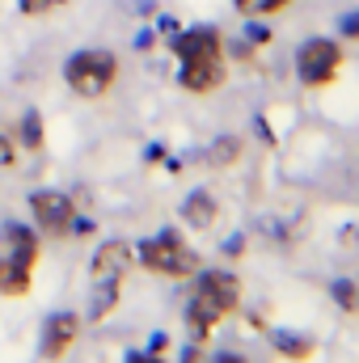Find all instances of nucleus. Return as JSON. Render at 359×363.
I'll use <instances>...</instances> for the list:
<instances>
[{
    "label": "nucleus",
    "mask_w": 359,
    "mask_h": 363,
    "mask_svg": "<svg viewBox=\"0 0 359 363\" xmlns=\"http://www.w3.org/2000/svg\"><path fill=\"white\" fill-rule=\"evenodd\" d=\"M64 81H68V89L77 93V97H101V93L114 89V81H118V60H114V51H101V47H89V51H77V55H68V64H64Z\"/></svg>",
    "instance_id": "nucleus-4"
},
{
    "label": "nucleus",
    "mask_w": 359,
    "mask_h": 363,
    "mask_svg": "<svg viewBox=\"0 0 359 363\" xmlns=\"http://www.w3.org/2000/svg\"><path fill=\"white\" fill-rule=\"evenodd\" d=\"M13 161H17V148H13V144H9V140L0 135V169H9Z\"/></svg>",
    "instance_id": "nucleus-18"
},
{
    "label": "nucleus",
    "mask_w": 359,
    "mask_h": 363,
    "mask_svg": "<svg viewBox=\"0 0 359 363\" xmlns=\"http://www.w3.org/2000/svg\"><path fill=\"white\" fill-rule=\"evenodd\" d=\"M245 38H250V43H267L270 30H267V26H250V30H245Z\"/></svg>",
    "instance_id": "nucleus-20"
},
{
    "label": "nucleus",
    "mask_w": 359,
    "mask_h": 363,
    "mask_svg": "<svg viewBox=\"0 0 359 363\" xmlns=\"http://www.w3.org/2000/svg\"><path fill=\"white\" fill-rule=\"evenodd\" d=\"M216 216H220V207H216V199H211L207 190L186 194V203H182V220H186L190 228H211Z\"/></svg>",
    "instance_id": "nucleus-11"
},
{
    "label": "nucleus",
    "mask_w": 359,
    "mask_h": 363,
    "mask_svg": "<svg viewBox=\"0 0 359 363\" xmlns=\"http://www.w3.org/2000/svg\"><path fill=\"white\" fill-rule=\"evenodd\" d=\"M170 51H174L178 60H194V55H224V38H220V30H216V26H194V30L174 34Z\"/></svg>",
    "instance_id": "nucleus-10"
},
{
    "label": "nucleus",
    "mask_w": 359,
    "mask_h": 363,
    "mask_svg": "<svg viewBox=\"0 0 359 363\" xmlns=\"http://www.w3.org/2000/svg\"><path fill=\"white\" fill-rule=\"evenodd\" d=\"M338 68H343V47L334 38H309V43H300V51H296V77H300V85L321 89V85H330L338 77Z\"/></svg>",
    "instance_id": "nucleus-5"
},
{
    "label": "nucleus",
    "mask_w": 359,
    "mask_h": 363,
    "mask_svg": "<svg viewBox=\"0 0 359 363\" xmlns=\"http://www.w3.org/2000/svg\"><path fill=\"white\" fill-rule=\"evenodd\" d=\"M228 81V64L224 55H194V60H182L178 85L186 93H211Z\"/></svg>",
    "instance_id": "nucleus-7"
},
{
    "label": "nucleus",
    "mask_w": 359,
    "mask_h": 363,
    "mask_svg": "<svg viewBox=\"0 0 359 363\" xmlns=\"http://www.w3.org/2000/svg\"><path fill=\"white\" fill-rule=\"evenodd\" d=\"M237 157H241V140H237V135H220V140L211 144V161H216V165H233Z\"/></svg>",
    "instance_id": "nucleus-14"
},
{
    "label": "nucleus",
    "mask_w": 359,
    "mask_h": 363,
    "mask_svg": "<svg viewBox=\"0 0 359 363\" xmlns=\"http://www.w3.org/2000/svg\"><path fill=\"white\" fill-rule=\"evenodd\" d=\"M211 363H250V359H245V355H237V351H220Z\"/></svg>",
    "instance_id": "nucleus-21"
},
{
    "label": "nucleus",
    "mask_w": 359,
    "mask_h": 363,
    "mask_svg": "<svg viewBox=\"0 0 359 363\" xmlns=\"http://www.w3.org/2000/svg\"><path fill=\"white\" fill-rule=\"evenodd\" d=\"M38 233L26 224H4L0 228V296L17 300L30 291L34 262H38Z\"/></svg>",
    "instance_id": "nucleus-2"
},
{
    "label": "nucleus",
    "mask_w": 359,
    "mask_h": 363,
    "mask_svg": "<svg viewBox=\"0 0 359 363\" xmlns=\"http://www.w3.org/2000/svg\"><path fill=\"white\" fill-rule=\"evenodd\" d=\"M17 140H21V148L26 152H43V114L38 110H26L21 114V123H17Z\"/></svg>",
    "instance_id": "nucleus-12"
},
{
    "label": "nucleus",
    "mask_w": 359,
    "mask_h": 363,
    "mask_svg": "<svg viewBox=\"0 0 359 363\" xmlns=\"http://www.w3.org/2000/svg\"><path fill=\"white\" fill-rule=\"evenodd\" d=\"M77 334H81L77 313H55V317L47 321V330H43V347H38V355H43V359H64L68 347L77 342Z\"/></svg>",
    "instance_id": "nucleus-9"
},
{
    "label": "nucleus",
    "mask_w": 359,
    "mask_h": 363,
    "mask_svg": "<svg viewBox=\"0 0 359 363\" xmlns=\"http://www.w3.org/2000/svg\"><path fill=\"white\" fill-rule=\"evenodd\" d=\"M30 216L47 237H68L72 220H77V207L64 190H34L30 194Z\"/></svg>",
    "instance_id": "nucleus-6"
},
{
    "label": "nucleus",
    "mask_w": 359,
    "mask_h": 363,
    "mask_svg": "<svg viewBox=\"0 0 359 363\" xmlns=\"http://www.w3.org/2000/svg\"><path fill=\"white\" fill-rule=\"evenodd\" d=\"M64 0H21V13L26 17H47V13H55Z\"/></svg>",
    "instance_id": "nucleus-17"
},
{
    "label": "nucleus",
    "mask_w": 359,
    "mask_h": 363,
    "mask_svg": "<svg viewBox=\"0 0 359 363\" xmlns=\"http://www.w3.org/2000/svg\"><path fill=\"white\" fill-rule=\"evenodd\" d=\"M233 4H237V13H245V17H267V13L287 9L292 0H233Z\"/></svg>",
    "instance_id": "nucleus-15"
},
{
    "label": "nucleus",
    "mask_w": 359,
    "mask_h": 363,
    "mask_svg": "<svg viewBox=\"0 0 359 363\" xmlns=\"http://www.w3.org/2000/svg\"><path fill=\"white\" fill-rule=\"evenodd\" d=\"M165 347H170V338H165V334H157V338H153V342H148V351H153V355H161V351H165Z\"/></svg>",
    "instance_id": "nucleus-22"
},
{
    "label": "nucleus",
    "mask_w": 359,
    "mask_h": 363,
    "mask_svg": "<svg viewBox=\"0 0 359 363\" xmlns=\"http://www.w3.org/2000/svg\"><path fill=\"white\" fill-rule=\"evenodd\" d=\"M136 262L153 274H165V279H190V274L199 271V254L182 241L174 228H165V233L140 241V245H136Z\"/></svg>",
    "instance_id": "nucleus-3"
},
{
    "label": "nucleus",
    "mask_w": 359,
    "mask_h": 363,
    "mask_svg": "<svg viewBox=\"0 0 359 363\" xmlns=\"http://www.w3.org/2000/svg\"><path fill=\"white\" fill-rule=\"evenodd\" d=\"M241 304V279L224 267H211V271H194V287H190V300H186V325H190V338L203 342L224 317H233Z\"/></svg>",
    "instance_id": "nucleus-1"
},
{
    "label": "nucleus",
    "mask_w": 359,
    "mask_h": 363,
    "mask_svg": "<svg viewBox=\"0 0 359 363\" xmlns=\"http://www.w3.org/2000/svg\"><path fill=\"white\" fill-rule=\"evenodd\" d=\"M330 291H334V300H338V308H343V313H355V308H359V296H355V283H351V279H338Z\"/></svg>",
    "instance_id": "nucleus-16"
},
{
    "label": "nucleus",
    "mask_w": 359,
    "mask_h": 363,
    "mask_svg": "<svg viewBox=\"0 0 359 363\" xmlns=\"http://www.w3.org/2000/svg\"><path fill=\"white\" fill-rule=\"evenodd\" d=\"M136 267V245L127 241H106L89 262L93 283H127V271Z\"/></svg>",
    "instance_id": "nucleus-8"
},
{
    "label": "nucleus",
    "mask_w": 359,
    "mask_h": 363,
    "mask_svg": "<svg viewBox=\"0 0 359 363\" xmlns=\"http://www.w3.org/2000/svg\"><path fill=\"white\" fill-rule=\"evenodd\" d=\"M275 351H279L283 359H309V355L317 351V342L304 338V334H275Z\"/></svg>",
    "instance_id": "nucleus-13"
},
{
    "label": "nucleus",
    "mask_w": 359,
    "mask_h": 363,
    "mask_svg": "<svg viewBox=\"0 0 359 363\" xmlns=\"http://www.w3.org/2000/svg\"><path fill=\"white\" fill-rule=\"evenodd\" d=\"M127 363H165V359H161V355H153V351H131Z\"/></svg>",
    "instance_id": "nucleus-19"
},
{
    "label": "nucleus",
    "mask_w": 359,
    "mask_h": 363,
    "mask_svg": "<svg viewBox=\"0 0 359 363\" xmlns=\"http://www.w3.org/2000/svg\"><path fill=\"white\" fill-rule=\"evenodd\" d=\"M343 34H347V38H355V34H359V17H347V21H343Z\"/></svg>",
    "instance_id": "nucleus-23"
}]
</instances>
